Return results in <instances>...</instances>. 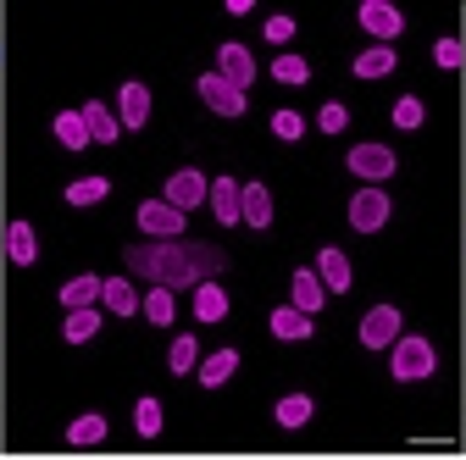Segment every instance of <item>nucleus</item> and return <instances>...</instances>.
<instances>
[{
  "label": "nucleus",
  "mask_w": 466,
  "mask_h": 460,
  "mask_svg": "<svg viewBox=\"0 0 466 460\" xmlns=\"http://www.w3.org/2000/svg\"><path fill=\"white\" fill-rule=\"evenodd\" d=\"M123 266L134 277H150L161 289H195L206 277H222L228 272V250L217 245H200V239H150V245H128L123 250Z\"/></svg>",
  "instance_id": "1"
},
{
  "label": "nucleus",
  "mask_w": 466,
  "mask_h": 460,
  "mask_svg": "<svg viewBox=\"0 0 466 460\" xmlns=\"http://www.w3.org/2000/svg\"><path fill=\"white\" fill-rule=\"evenodd\" d=\"M389 372H394V383H422V377L439 372V350L422 333H400L389 344Z\"/></svg>",
  "instance_id": "2"
},
{
  "label": "nucleus",
  "mask_w": 466,
  "mask_h": 460,
  "mask_svg": "<svg viewBox=\"0 0 466 460\" xmlns=\"http://www.w3.org/2000/svg\"><path fill=\"white\" fill-rule=\"evenodd\" d=\"M389 216H394V200H389L383 184H367V189L350 195V227H356V234H383Z\"/></svg>",
  "instance_id": "3"
},
{
  "label": "nucleus",
  "mask_w": 466,
  "mask_h": 460,
  "mask_svg": "<svg viewBox=\"0 0 466 460\" xmlns=\"http://www.w3.org/2000/svg\"><path fill=\"white\" fill-rule=\"evenodd\" d=\"M344 166L356 172L361 184H389L394 172H400V155L389 150V145H350V155H344Z\"/></svg>",
  "instance_id": "4"
},
{
  "label": "nucleus",
  "mask_w": 466,
  "mask_h": 460,
  "mask_svg": "<svg viewBox=\"0 0 466 460\" xmlns=\"http://www.w3.org/2000/svg\"><path fill=\"white\" fill-rule=\"evenodd\" d=\"M134 222H139V234H150V239H184L189 234V216L178 205H167V200H145L134 211Z\"/></svg>",
  "instance_id": "5"
},
{
  "label": "nucleus",
  "mask_w": 466,
  "mask_h": 460,
  "mask_svg": "<svg viewBox=\"0 0 466 460\" xmlns=\"http://www.w3.org/2000/svg\"><path fill=\"white\" fill-rule=\"evenodd\" d=\"M206 195H211V184H206V172H200V166H178V172L167 178V189H161V200H167V205H178L184 216H189L195 205H206Z\"/></svg>",
  "instance_id": "6"
},
{
  "label": "nucleus",
  "mask_w": 466,
  "mask_h": 460,
  "mask_svg": "<svg viewBox=\"0 0 466 460\" xmlns=\"http://www.w3.org/2000/svg\"><path fill=\"white\" fill-rule=\"evenodd\" d=\"M356 17H361V28H367L378 45H394V39L405 34V12L394 6V0H361Z\"/></svg>",
  "instance_id": "7"
},
{
  "label": "nucleus",
  "mask_w": 466,
  "mask_h": 460,
  "mask_svg": "<svg viewBox=\"0 0 466 460\" xmlns=\"http://www.w3.org/2000/svg\"><path fill=\"white\" fill-rule=\"evenodd\" d=\"M200 100L217 111V117H245V105H250V100H245V89H233V84H228V78H217V73H206V78H200Z\"/></svg>",
  "instance_id": "8"
},
{
  "label": "nucleus",
  "mask_w": 466,
  "mask_h": 460,
  "mask_svg": "<svg viewBox=\"0 0 466 460\" xmlns=\"http://www.w3.org/2000/svg\"><path fill=\"white\" fill-rule=\"evenodd\" d=\"M400 311L394 305H372L367 316H361V344H367V350H389V344L400 338Z\"/></svg>",
  "instance_id": "9"
},
{
  "label": "nucleus",
  "mask_w": 466,
  "mask_h": 460,
  "mask_svg": "<svg viewBox=\"0 0 466 460\" xmlns=\"http://www.w3.org/2000/svg\"><path fill=\"white\" fill-rule=\"evenodd\" d=\"M217 78H228L233 89H250V84H256V62H250V50H245L239 39H228V45L217 50Z\"/></svg>",
  "instance_id": "10"
},
{
  "label": "nucleus",
  "mask_w": 466,
  "mask_h": 460,
  "mask_svg": "<svg viewBox=\"0 0 466 460\" xmlns=\"http://www.w3.org/2000/svg\"><path fill=\"white\" fill-rule=\"evenodd\" d=\"M116 123H123L128 134L150 123V89H145L139 78H128L123 89H116Z\"/></svg>",
  "instance_id": "11"
},
{
  "label": "nucleus",
  "mask_w": 466,
  "mask_h": 460,
  "mask_svg": "<svg viewBox=\"0 0 466 460\" xmlns=\"http://www.w3.org/2000/svg\"><path fill=\"white\" fill-rule=\"evenodd\" d=\"M239 222H250L256 234L272 227V189L267 184H239Z\"/></svg>",
  "instance_id": "12"
},
{
  "label": "nucleus",
  "mask_w": 466,
  "mask_h": 460,
  "mask_svg": "<svg viewBox=\"0 0 466 460\" xmlns=\"http://www.w3.org/2000/svg\"><path fill=\"white\" fill-rule=\"evenodd\" d=\"M289 295H295V300H289V305H300L306 316H317V311L328 305V289H322V277H317V266H300L295 277H289Z\"/></svg>",
  "instance_id": "13"
},
{
  "label": "nucleus",
  "mask_w": 466,
  "mask_h": 460,
  "mask_svg": "<svg viewBox=\"0 0 466 460\" xmlns=\"http://www.w3.org/2000/svg\"><path fill=\"white\" fill-rule=\"evenodd\" d=\"M78 111H84V128H89L95 145H116V139H123V123H116V111L106 100H84Z\"/></svg>",
  "instance_id": "14"
},
{
  "label": "nucleus",
  "mask_w": 466,
  "mask_h": 460,
  "mask_svg": "<svg viewBox=\"0 0 466 460\" xmlns=\"http://www.w3.org/2000/svg\"><path fill=\"white\" fill-rule=\"evenodd\" d=\"M317 277H322V289H328V295H344L350 283H356V272H350V255L333 250V245L317 255Z\"/></svg>",
  "instance_id": "15"
},
{
  "label": "nucleus",
  "mask_w": 466,
  "mask_h": 460,
  "mask_svg": "<svg viewBox=\"0 0 466 460\" xmlns=\"http://www.w3.org/2000/svg\"><path fill=\"white\" fill-rule=\"evenodd\" d=\"M267 322H272V338H283V344H300V338H311V333H317V322H311L300 305H278Z\"/></svg>",
  "instance_id": "16"
},
{
  "label": "nucleus",
  "mask_w": 466,
  "mask_h": 460,
  "mask_svg": "<svg viewBox=\"0 0 466 460\" xmlns=\"http://www.w3.org/2000/svg\"><path fill=\"white\" fill-rule=\"evenodd\" d=\"M100 305L111 311V316H139V289L128 277H106L100 283Z\"/></svg>",
  "instance_id": "17"
},
{
  "label": "nucleus",
  "mask_w": 466,
  "mask_h": 460,
  "mask_svg": "<svg viewBox=\"0 0 466 460\" xmlns=\"http://www.w3.org/2000/svg\"><path fill=\"white\" fill-rule=\"evenodd\" d=\"M50 134H56V145H62V150H89V145H95L89 128H84V111H56V117H50Z\"/></svg>",
  "instance_id": "18"
},
{
  "label": "nucleus",
  "mask_w": 466,
  "mask_h": 460,
  "mask_svg": "<svg viewBox=\"0 0 466 460\" xmlns=\"http://www.w3.org/2000/svg\"><path fill=\"white\" fill-rule=\"evenodd\" d=\"M6 261H12V266H34V261H39V234H34V222H12V227H6Z\"/></svg>",
  "instance_id": "19"
},
{
  "label": "nucleus",
  "mask_w": 466,
  "mask_h": 460,
  "mask_svg": "<svg viewBox=\"0 0 466 460\" xmlns=\"http://www.w3.org/2000/svg\"><path fill=\"white\" fill-rule=\"evenodd\" d=\"M228 316V289H222V283L217 277H206V283H195V322H222Z\"/></svg>",
  "instance_id": "20"
},
{
  "label": "nucleus",
  "mask_w": 466,
  "mask_h": 460,
  "mask_svg": "<svg viewBox=\"0 0 466 460\" xmlns=\"http://www.w3.org/2000/svg\"><path fill=\"white\" fill-rule=\"evenodd\" d=\"M394 67H400L394 45H372V50H361L356 62H350V73H356V78H389Z\"/></svg>",
  "instance_id": "21"
},
{
  "label": "nucleus",
  "mask_w": 466,
  "mask_h": 460,
  "mask_svg": "<svg viewBox=\"0 0 466 460\" xmlns=\"http://www.w3.org/2000/svg\"><path fill=\"white\" fill-rule=\"evenodd\" d=\"M233 372H239V350H211V355H206V361L195 366V377H200L206 388H222V383H228Z\"/></svg>",
  "instance_id": "22"
},
{
  "label": "nucleus",
  "mask_w": 466,
  "mask_h": 460,
  "mask_svg": "<svg viewBox=\"0 0 466 460\" xmlns=\"http://www.w3.org/2000/svg\"><path fill=\"white\" fill-rule=\"evenodd\" d=\"M206 200H211V216H217L222 227H233V222H239V184H233V178H217Z\"/></svg>",
  "instance_id": "23"
},
{
  "label": "nucleus",
  "mask_w": 466,
  "mask_h": 460,
  "mask_svg": "<svg viewBox=\"0 0 466 460\" xmlns=\"http://www.w3.org/2000/svg\"><path fill=\"white\" fill-rule=\"evenodd\" d=\"M200 366V344H195V333H178L172 338V350H167V372L172 377H189Z\"/></svg>",
  "instance_id": "24"
},
{
  "label": "nucleus",
  "mask_w": 466,
  "mask_h": 460,
  "mask_svg": "<svg viewBox=\"0 0 466 460\" xmlns=\"http://www.w3.org/2000/svg\"><path fill=\"white\" fill-rule=\"evenodd\" d=\"M100 322H106V316H100L95 305H78V311H67V322H62V338H67V344H89V338L100 333Z\"/></svg>",
  "instance_id": "25"
},
{
  "label": "nucleus",
  "mask_w": 466,
  "mask_h": 460,
  "mask_svg": "<svg viewBox=\"0 0 466 460\" xmlns=\"http://www.w3.org/2000/svg\"><path fill=\"white\" fill-rule=\"evenodd\" d=\"M106 433H111V422H106L100 411H84V416L67 422V444H78V449H84V444H100Z\"/></svg>",
  "instance_id": "26"
},
{
  "label": "nucleus",
  "mask_w": 466,
  "mask_h": 460,
  "mask_svg": "<svg viewBox=\"0 0 466 460\" xmlns=\"http://www.w3.org/2000/svg\"><path fill=\"white\" fill-rule=\"evenodd\" d=\"M100 283H106V277H95V272H84V277L62 283V305H67V311H78V305H95V300H100Z\"/></svg>",
  "instance_id": "27"
},
{
  "label": "nucleus",
  "mask_w": 466,
  "mask_h": 460,
  "mask_svg": "<svg viewBox=\"0 0 466 460\" xmlns=\"http://www.w3.org/2000/svg\"><path fill=\"white\" fill-rule=\"evenodd\" d=\"M139 311H145V322H156V327H167L172 316H178V300H172V289H161V283H156V289L139 300Z\"/></svg>",
  "instance_id": "28"
},
{
  "label": "nucleus",
  "mask_w": 466,
  "mask_h": 460,
  "mask_svg": "<svg viewBox=\"0 0 466 460\" xmlns=\"http://www.w3.org/2000/svg\"><path fill=\"white\" fill-rule=\"evenodd\" d=\"M311 411H317L311 394H283V399H278V427H306Z\"/></svg>",
  "instance_id": "29"
},
{
  "label": "nucleus",
  "mask_w": 466,
  "mask_h": 460,
  "mask_svg": "<svg viewBox=\"0 0 466 460\" xmlns=\"http://www.w3.org/2000/svg\"><path fill=\"white\" fill-rule=\"evenodd\" d=\"M111 195V184L100 178V172H89V178H78V184H67V205H100Z\"/></svg>",
  "instance_id": "30"
},
{
  "label": "nucleus",
  "mask_w": 466,
  "mask_h": 460,
  "mask_svg": "<svg viewBox=\"0 0 466 460\" xmlns=\"http://www.w3.org/2000/svg\"><path fill=\"white\" fill-rule=\"evenodd\" d=\"M422 123H428V105H422L417 95H400V100H394V128H400V134H417Z\"/></svg>",
  "instance_id": "31"
},
{
  "label": "nucleus",
  "mask_w": 466,
  "mask_h": 460,
  "mask_svg": "<svg viewBox=\"0 0 466 460\" xmlns=\"http://www.w3.org/2000/svg\"><path fill=\"white\" fill-rule=\"evenodd\" d=\"M134 427H139V438H156V433H161V399H156V394H139Z\"/></svg>",
  "instance_id": "32"
},
{
  "label": "nucleus",
  "mask_w": 466,
  "mask_h": 460,
  "mask_svg": "<svg viewBox=\"0 0 466 460\" xmlns=\"http://www.w3.org/2000/svg\"><path fill=\"white\" fill-rule=\"evenodd\" d=\"M272 134L283 145H300L306 139V117H300V111H272Z\"/></svg>",
  "instance_id": "33"
},
{
  "label": "nucleus",
  "mask_w": 466,
  "mask_h": 460,
  "mask_svg": "<svg viewBox=\"0 0 466 460\" xmlns=\"http://www.w3.org/2000/svg\"><path fill=\"white\" fill-rule=\"evenodd\" d=\"M272 78H278V84H306V78H311V62H306V55H278V62H272Z\"/></svg>",
  "instance_id": "34"
},
{
  "label": "nucleus",
  "mask_w": 466,
  "mask_h": 460,
  "mask_svg": "<svg viewBox=\"0 0 466 460\" xmlns=\"http://www.w3.org/2000/svg\"><path fill=\"white\" fill-rule=\"evenodd\" d=\"M317 128H322V134H344V128H350V105H344V100H328V105L317 111Z\"/></svg>",
  "instance_id": "35"
},
{
  "label": "nucleus",
  "mask_w": 466,
  "mask_h": 460,
  "mask_svg": "<svg viewBox=\"0 0 466 460\" xmlns=\"http://www.w3.org/2000/svg\"><path fill=\"white\" fill-rule=\"evenodd\" d=\"M433 62H439L444 73H455V67L466 62V50H461V39H439V45H433Z\"/></svg>",
  "instance_id": "36"
},
{
  "label": "nucleus",
  "mask_w": 466,
  "mask_h": 460,
  "mask_svg": "<svg viewBox=\"0 0 466 460\" xmlns=\"http://www.w3.org/2000/svg\"><path fill=\"white\" fill-rule=\"evenodd\" d=\"M289 39H295V17H289V12L267 17V45H289Z\"/></svg>",
  "instance_id": "37"
}]
</instances>
